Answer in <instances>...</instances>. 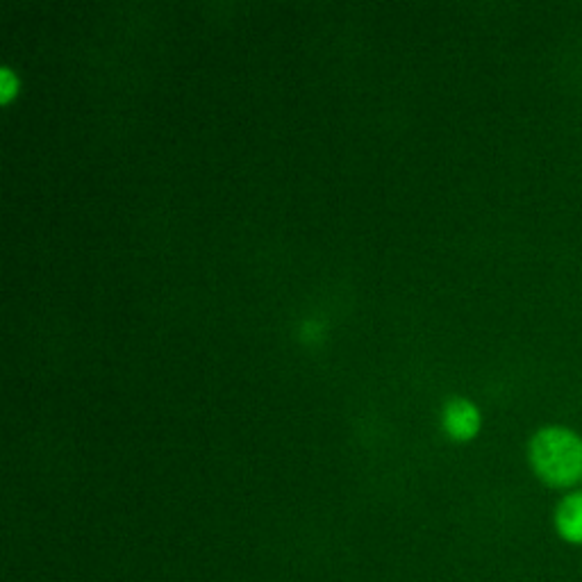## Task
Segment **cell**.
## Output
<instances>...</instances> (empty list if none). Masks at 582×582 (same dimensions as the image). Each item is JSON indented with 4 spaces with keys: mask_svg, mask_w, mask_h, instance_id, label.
I'll list each match as a JSON object with an SVG mask.
<instances>
[{
    "mask_svg": "<svg viewBox=\"0 0 582 582\" xmlns=\"http://www.w3.org/2000/svg\"><path fill=\"white\" fill-rule=\"evenodd\" d=\"M535 476L555 489H573L582 482V437L562 426L539 430L530 442Z\"/></svg>",
    "mask_w": 582,
    "mask_h": 582,
    "instance_id": "6da1fadb",
    "label": "cell"
},
{
    "mask_svg": "<svg viewBox=\"0 0 582 582\" xmlns=\"http://www.w3.org/2000/svg\"><path fill=\"white\" fill-rule=\"evenodd\" d=\"M444 428L453 439H460V442H467V439L476 437V432L480 428V414L476 410V405H471L464 398H455V401H448L444 407Z\"/></svg>",
    "mask_w": 582,
    "mask_h": 582,
    "instance_id": "3957f363",
    "label": "cell"
},
{
    "mask_svg": "<svg viewBox=\"0 0 582 582\" xmlns=\"http://www.w3.org/2000/svg\"><path fill=\"white\" fill-rule=\"evenodd\" d=\"M16 87H19V82L14 80V76H12V71H10V69H5V71H3V94H0V98H3V103L10 101V98L14 96Z\"/></svg>",
    "mask_w": 582,
    "mask_h": 582,
    "instance_id": "277c9868",
    "label": "cell"
},
{
    "mask_svg": "<svg viewBox=\"0 0 582 582\" xmlns=\"http://www.w3.org/2000/svg\"><path fill=\"white\" fill-rule=\"evenodd\" d=\"M555 530L564 542L582 546V489L569 492L555 507Z\"/></svg>",
    "mask_w": 582,
    "mask_h": 582,
    "instance_id": "7a4b0ae2",
    "label": "cell"
}]
</instances>
